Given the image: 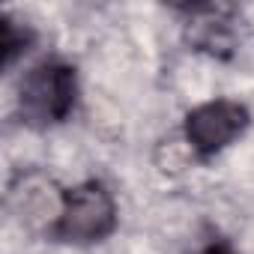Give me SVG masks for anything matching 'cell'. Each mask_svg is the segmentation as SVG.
<instances>
[{
	"instance_id": "7a4b0ae2",
	"label": "cell",
	"mask_w": 254,
	"mask_h": 254,
	"mask_svg": "<svg viewBox=\"0 0 254 254\" xmlns=\"http://www.w3.org/2000/svg\"><path fill=\"white\" fill-rule=\"evenodd\" d=\"M120 221L114 191L102 180H84L72 189H63L60 212L48 227L54 242L66 245H96L105 242Z\"/></svg>"
},
{
	"instance_id": "277c9868",
	"label": "cell",
	"mask_w": 254,
	"mask_h": 254,
	"mask_svg": "<svg viewBox=\"0 0 254 254\" xmlns=\"http://www.w3.org/2000/svg\"><path fill=\"white\" fill-rule=\"evenodd\" d=\"M177 9L189 15L186 36H189V45L194 51H206L212 57H230V51H233V27H230L233 6L186 3Z\"/></svg>"
},
{
	"instance_id": "6da1fadb",
	"label": "cell",
	"mask_w": 254,
	"mask_h": 254,
	"mask_svg": "<svg viewBox=\"0 0 254 254\" xmlns=\"http://www.w3.org/2000/svg\"><path fill=\"white\" fill-rule=\"evenodd\" d=\"M78 105V69L60 57H45L18 84V117L27 129L45 132L66 123Z\"/></svg>"
},
{
	"instance_id": "5b68a950",
	"label": "cell",
	"mask_w": 254,
	"mask_h": 254,
	"mask_svg": "<svg viewBox=\"0 0 254 254\" xmlns=\"http://www.w3.org/2000/svg\"><path fill=\"white\" fill-rule=\"evenodd\" d=\"M33 42H36V33L27 24L15 21L6 12L0 15V54H3V69H12V63L21 54H27Z\"/></svg>"
},
{
	"instance_id": "8992f818",
	"label": "cell",
	"mask_w": 254,
	"mask_h": 254,
	"mask_svg": "<svg viewBox=\"0 0 254 254\" xmlns=\"http://www.w3.org/2000/svg\"><path fill=\"white\" fill-rule=\"evenodd\" d=\"M203 254H236V251H233L224 239H215V242H209V245H206V251H203Z\"/></svg>"
},
{
	"instance_id": "3957f363",
	"label": "cell",
	"mask_w": 254,
	"mask_h": 254,
	"mask_svg": "<svg viewBox=\"0 0 254 254\" xmlns=\"http://www.w3.org/2000/svg\"><path fill=\"white\" fill-rule=\"evenodd\" d=\"M251 126V111L239 99H209L183 120V141L197 162H209L239 141Z\"/></svg>"
}]
</instances>
